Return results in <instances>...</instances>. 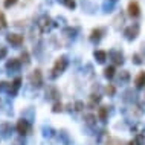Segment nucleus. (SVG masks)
<instances>
[{
	"label": "nucleus",
	"mask_w": 145,
	"mask_h": 145,
	"mask_svg": "<svg viewBox=\"0 0 145 145\" xmlns=\"http://www.w3.org/2000/svg\"><path fill=\"white\" fill-rule=\"evenodd\" d=\"M67 64H69V60H67V57L66 55H63V57H60L58 60L55 61V64H54V67H52V70H50V78L52 80H55L57 76H60L63 72L66 70V67H67Z\"/></svg>",
	"instance_id": "obj_1"
},
{
	"label": "nucleus",
	"mask_w": 145,
	"mask_h": 145,
	"mask_svg": "<svg viewBox=\"0 0 145 145\" xmlns=\"http://www.w3.org/2000/svg\"><path fill=\"white\" fill-rule=\"evenodd\" d=\"M58 2H61V3H63V5H64V3H66V2H67V0H58Z\"/></svg>",
	"instance_id": "obj_38"
},
{
	"label": "nucleus",
	"mask_w": 145,
	"mask_h": 145,
	"mask_svg": "<svg viewBox=\"0 0 145 145\" xmlns=\"http://www.w3.org/2000/svg\"><path fill=\"white\" fill-rule=\"evenodd\" d=\"M84 121H86V124H87L89 127H92V128L96 127V118L93 116V115H90V113L84 116Z\"/></svg>",
	"instance_id": "obj_19"
},
{
	"label": "nucleus",
	"mask_w": 145,
	"mask_h": 145,
	"mask_svg": "<svg viewBox=\"0 0 145 145\" xmlns=\"http://www.w3.org/2000/svg\"><path fill=\"white\" fill-rule=\"evenodd\" d=\"M0 130H3V138H8L12 128H11L9 124H3V125H0Z\"/></svg>",
	"instance_id": "obj_24"
},
{
	"label": "nucleus",
	"mask_w": 145,
	"mask_h": 145,
	"mask_svg": "<svg viewBox=\"0 0 145 145\" xmlns=\"http://www.w3.org/2000/svg\"><path fill=\"white\" fill-rule=\"evenodd\" d=\"M113 8H115V2H113V0H110V2L105 0L104 5H103V11H104V12H112Z\"/></svg>",
	"instance_id": "obj_21"
},
{
	"label": "nucleus",
	"mask_w": 145,
	"mask_h": 145,
	"mask_svg": "<svg viewBox=\"0 0 145 145\" xmlns=\"http://www.w3.org/2000/svg\"><path fill=\"white\" fill-rule=\"evenodd\" d=\"M58 138L61 139V142L64 144V145H70V144H72V140H70L69 135H67V133H66L64 130H61L60 133H58Z\"/></svg>",
	"instance_id": "obj_18"
},
{
	"label": "nucleus",
	"mask_w": 145,
	"mask_h": 145,
	"mask_svg": "<svg viewBox=\"0 0 145 145\" xmlns=\"http://www.w3.org/2000/svg\"><path fill=\"white\" fill-rule=\"evenodd\" d=\"M136 92H133V90H125L124 95H122V99L125 101V103H135L136 101Z\"/></svg>",
	"instance_id": "obj_13"
},
{
	"label": "nucleus",
	"mask_w": 145,
	"mask_h": 145,
	"mask_svg": "<svg viewBox=\"0 0 145 145\" xmlns=\"http://www.w3.org/2000/svg\"><path fill=\"white\" fill-rule=\"evenodd\" d=\"M63 34H64L66 37H69V38H75L76 34H78V29L76 28H66Z\"/></svg>",
	"instance_id": "obj_22"
},
{
	"label": "nucleus",
	"mask_w": 145,
	"mask_h": 145,
	"mask_svg": "<svg viewBox=\"0 0 145 145\" xmlns=\"http://www.w3.org/2000/svg\"><path fill=\"white\" fill-rule=\"evenodd\" d=\"M99 101H101V96H99V95H92V105L98 104Z\"/></svg>",
	"instance_id": "obj_33"
},
{
	"label": "nucleus",
	"mask_w": 145,
	"mask_h": 145,
	"mask_svg": "<svg viewBox=\"0 0 145 145\" xmlns=\"http://www.w3.org/2000/svg\"><path fill=\"white\" fill-rule=\"evenodd\" d=\"M58 96H60V93L55 87H49L46 90V98H49V99H58Z\"/></svg>",
	"instance_id": "obj_17"
},
{
	"label": "nucleus",
	"mask_w": 145,
	"mask_h": 145,
	"mask_svg": "<svg viewBox=\"0 0 145 145\" xmlns=\"http://www.w3.org/2000/svg\"><path fill=\"white\" fill-rule=\"evenodd\" d=\"M83 107H84V104L81 103V101H78V103L75 104V110H78V112H80V110H83Z\"/></svg>",
	"instance_id": "obj_34"
},
{
	"label": "nucleus",
	"mask_w": 145,
	"mask_h": 145,
	"mask_svg": "<svg viewBox=\"0 0 145 145\" xmlns=\"http://www.w3.org/2000/svg\"><path fill=\"white\" fill-rule=\"evenodd\" d=\"M107 145H122V142H121L119 139H108V142H107Z\"/></svg>",
	"instance_id": "obj_32"
},
{
	"label": "nucleus",
	"mask_w": 145,
	"mask_h": 145,
	"mask_svg": "<svg viewBox=\"0 0 145 145\" xmlns=\"http://www.w3.org/2000/svg\"><path fill=\"white\" fill-rule=\"evenodd\" d=\"M6 26H8V22H6V17H5V15H3L2 12H0V31H2V29H5V28H6Z\"/></svg>",
	"instance_id": "obj_25"
},
{
	"label": "nucleus",
	"mask_w": 145,
	"mask_h": 145,
	"mask_svg": "<svg viewBox=\"0 0 145 145\" xmlns=\"http://www.w3.org/2000/svg\"><path fill=\"white\" fill-rule=\"evenodd\" d=\"M20 61H23L25 64H29V61H31V60H29V54L26 52V50L22 54V60H20Z\"/></svg>",
	"instance_id": "obj_27"
},
{
	"label": "nucleus",
	"mask_w": 145,
	"mask_h": 145,
	"mask_svg": "<svg viewBox=\"0 0 145 145\" xmlns=\"http://www.w3.org/2000/svg\"><path fill=\"white\" fill-rule=\"evenodd\" d=\"M142 54H144V60H145V43L142 44Z\"/></svg>",
	"instance_id": "obj_36"
},
{
	"label": "nucleus",
	"mask_w": 145,
	"mask_h": 145,
	"mask_svg": "<svg viewBox=\"0 0 145 145\" xmlns=\"http://www.w3.org/2000/svg\"><path fill=\"white\" fill-rule=\"evenodd\" d=\"M6 70L8 72H18L20 70V67H22V61L18 60V58H11V60H8L6 61Z\"/></svg>",
	"instance_id": "obj_8"
},
{
	"label": "nucleus",
	"mask_w": 145,
	"mask_h": 145,
	"mask_svg": "<svg viewBox=\"0 0 145 145\" xmlns=\"http://www.w3.org/2000/svg\"><path fill=\"white\" fill-rule=\"evenodd\" d=\"M135 84H136V89L145 87V72L138 73V76H136V80H135Z\"/></svg>",
	"instance_id": "obj_15"
},
{
	"label": "nucleus",
	"mask_w": 145,
	"mask_h": 145,
	"mask_svg": "<svg viewBox=\"0 0 145 145\" xmlns=\"http://www.w3.org/2000/svg\"><path fill=\"white\" fill-rule=\"evenodd\" d=\"M6 54H8V49L5 46H0V60H3V58L6 57Z\"/></svg>",
	"instance_id": "obj_31"
},
{
	"label": "nucleus",
	"mask_w": 145,
	"mask_h": 145,
	"mask_svg": "<svg viewBox=\"0 0 145 145\" xmlns=\"http://www.w3.org/2000/svg\"><path fill=\"white\" fill-rule=\"evenodd\" d=\"M105 93H107V95H115V86L108 84L107 87H105Z\"/></svg>",
	"instance_id": "obj_29"
},
{
	"label": "nucleus",
	"mask_w": 145,
	"mask_h": 145,
	"mask_svg": "<svg viewBox=\"0 0 145 145\" xmlns=\"http://www.w3.org/2000/svg\"><path fill=\"white\" fill-rule=\"evenodd\" d=\"M128 14L131 15V17H139L140 14V8H139V3L138 2H130L128 3Z\"/></svg>",
	"instance_id": "obj_10"
},
{
	"label": "nucleus",
	"mask_w": 145,
	"mask_h": 145,
	"mask_svg": "<svg viewBox=\"0 0 145 145\" xmlns=\"http://www.w3.org/2000/svg\"><path fill=\"white\" fill-rule=\"evenodd\" d=\"M108 57L112 58V61L115 63V64L118 66H121V64H124V55H122V52L121 50H110V54H108Z\"/></svg>",
	"instance_id": "obj_9"
},
{
	"label": "nucleus",
	"mask_w": 145,
	"mask_h": 145,
	"mask_svg": "<svg viewBox=\"0 0 145 145\" xmlns=\"http://www.w3.org/2000/svg\"><path fill=\"white\" fill-rule=\"evenodd\" d=\"M37 26H38V29H40L41 34H48L55 28L57 23L54 22L49 15H41V17L38 18V22H37Z\"/></svg>",
	"instance_id": "obj_2"
},
{
	"label": "nucleus",
	"mask_w": 145,
	"mask_h": 145,
	"mask_svg": "<svg viewBox=\"0 0 145 145\" xmlns=\"http://www.w3.org/2000/svg\"><path fill=\"white\" fill-rule=\"evenodd\" d=\"M29 81H31V84H32L34 87H41V86H43V73H41V70L40 69H35L34 72L31 73Z\"/></svg>",
	"instance_id": "obj_6"
},
{
	"label": "nucleus",
	"mask_w": 145,
	"mask_h": 145,
	"mask_svg": "<svg viewBox=\"0 0 145 145\" xmlns=\"http://www.w3.org/2000/svg\"><path fill=\"white\" fill-rule=\"evenodd\" d=\"M15 130L20 136H26L31 133V122L28 119H25V118H22V119L17 121V125H15Z\"/></svg>",
	"instance_id": "obj_3"
},
{
	"label": "nucleus",
	"mask_w": 145,
	"mask_h": 145,
	"mask_svg": "<svg viewBox=\"0 0 145 145\" xmlns=\"http://www.w3.org/2000/svg\"><path fill=\"white\" fill-rule=\"evenodd\" d=\"M144 140H145V136L142 135V133H139V135L136 136L135 139L128 142V145H142V144H144Z\"/></svg>",
	"instance_id": "obj_20"
},
{
	"label": "nucleus",
	"mask_w": 145,
	"mask_h": 145,
	"mask_svg": "<svg viewBox=\"0 0 145 145\" xmlns=\"http://www.w3.org/2000/svg\"><path fill=\"white\" fill-rule=\"evenodd\" d=\"M133 63H135V64H142V58H140L139 54H135V55H133Z\"/></svg>",
	"instance_id": "obj_30"
},
{
	"label": "nucleus",
	"mask_w": 145,
	"mask_h": 145,
	"mask_svg": "<svg viewBox=\"0 0 145 145\" xmlns=\"http://www.w3.org/2000/svg\"><path fill=\"white\" fill-rule=\"evenodd\" d=\"M128 81H130V73L127 72V70H121L119 75H118V84H127Z\"/></svg>",
	"instance_id": "obj_12"
},
{
	"label": "nucleus",
	"mask_w": 145,
	"mask_h": 145,
	"mask_svg": "<svg viewBox=\"0 0 145 145\" xmlns=\"http://www.w3.org/2000/svg\"><path fill=\"white\" fill-rule=\"evenodd\" d=\"M108 108L110 107H105V105L98 108V118H99L103 122H105V119H107V116H108Z\"/></svg>",
	"instance_id": "obj_16"
},
{
	"label": "nucleus",
	"mask_w": 145,
	"mask_h": 145,
	"mask_svg": "<svg viewBox=\"0 0 145 145\" xmlns=\"http://www.w3.org/2000/svg\"><path fill=\"white\" fill-rule=\"evenodd\" d=\"M6 41L9 43V44H12L14 48H18V46L23 44L25 38H23V35H20V34H8L6 35Z\"/></svg>",
	"instance_id": "obj_7"
},
{
	"label": "nucleus",
	"mask_w": 145,
	"mask_h": 145,
	"mask_svg": "<svg viewBox=\"0 0 145 145\" xmlns=\"http://www.w3.org/2000/svg\"><path fill=\"white\" fill-rule=\"evenodd\" d=\"M93 57H95V60L99 63V64H103V63H105V60H107V52H104V50H95V52H93Z\"/></svg>",
	"instance_id": "obj_14"
},
{
	"label": "nucleus",
	"mask_w": 145,
	"mask_h": 145,
	"mask_svg": "<svg viewBox=\"0 0 145 145\" xmlns=\"http://www.w3.org/2000/svg\"><path fill=\"white\" fill-rule=\"evenodd\" d=\"M20 86H22V78H15L12 83H5V87H6L8 93H9L11 96L17 95L18 90H20Z\"/></svg>",
	"instance_id": "obj_5"
},
{
	"label": "nucleus",
	"mask_w": 145,
	"mask_h": 145,
	"mask_svg": "<svg viewBox=\"0 0 145 145\" xmlns=\"http://www.w3.org/2000/svg\"><path fill=\"white\" fill-rule=\"evenodd\" d=\"M17 2H18V0H5V2H3V6H5V8H11V6H14Z\"/></svg>",
	"instance_id": "obj_28"
},
{
	"label": "nucleus",
	"mask_w": 145,
	"mask_h": 145,
	"mask_svg": "<svg viewBox=\"0 0 145 145\" xmlns=\"http://www.w3.org/2000/svg\"><path fill=\"white\" fill-rule=\"evenodd\" d=\"M3 87H5V83H0V90H2Z\"/></svg>",
	"instance_id": "obj_37"
},
{
	"label": "nucleus",
	"mask_w": 145,
	"mask_h": 145,
	"mask_svg": "<svg viewBox=\"0 0 145 145\" xmlns=\"http://www.w3.org/2000/svg\"><path fill=\"white\" fill-rule=\"evenodd\" d=\"M52 112H54V113L63 112V104H61V103H55V104H54V107H52Z\"/></svg>",
	"instance_id": "obj_26"
},
{
	"label": "nucleus",
	"mask_w": 145,
	"mask_h": 145,
	"mask_svg": "<svg viewBox=\"0 0 145 145\" xmlns=\"http://www.w3.org/2000/svg\"><path fill=\"white\" fill-rule=\"evenodd\" d=\"M113 2H116V0H113Z\"/></svg>",
	"instance_id": "obj_39"
},
{
	"label": "nucleus",
	"mask_w": 145,
	"mask_h": 145,
	"mask_svg": "<svg viewBox=\"0 0 145 145\" xmlns=\"http://www.w3.org/2000/svg\"><path fill=\"white\" fill-rule=\"evenodd\" d=\"M139 31H140L139 23H133V25H130L127 29L124 31V35H125V38H127L128 41H133V40H136V38H138Z\"/></svg>",
	"instance_id": "obj_4"
},
{
	"label": "nucleus",
	"mask_w": 145,
	"mask_h": 145,
	"mask_svg": "<svg viewBox=\"0 0 145 145\" xmlns=\"http://www.w3.org/2000/svg\"><path fill=\"white\" fill-rule=\"evenodd\" d=\"M12 145H25V140L23 139H15L12 142Z\"/></svg>",
	"instance_id": "obj_35"
},
{
	"label": "nucleus",
	"mask_w": 145,
	"mask_h": 145,
	"mask_svg": "<svg viewBox=\"0 0 145 145\" xmlns=\"http://www.w3.org/2000/svg\"><path fill=\"white\" fill-rule=\"evenodd\" d=\"M103 35H104V29H101V28L93 29L92 32H90V41L92 43H99V40L103 38Z\"/></svg>",
	"instance_id": "obj_11"
},
{
	"label": "nucleus",
	"mask_w": 145,
	"mask_h": 145,
	"mask_svg": "<svg viewBox=\"0 0 145 145\" xmlns=\"http://www.w3.org/2000/svg\"><path fill=\"white\" fill-rule=\"evenodd\" d=\"M104 76L107 78V80H112V78L115 76V67H113V66L105 67V69H104Z\"/></svg>",
	"instance_id": "obj_23"
}]
</instances>
